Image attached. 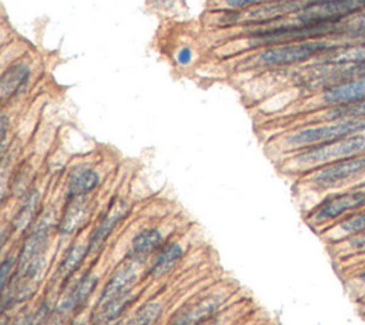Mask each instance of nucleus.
Listing matches in <instances>:
<instances>
[{"mask_svg":"<svg viewBox=\"0 0 365 325\" xmlns=\"http://www.w3.org/2000/svg\"><path fill=\"white\" fill-rule=\"evenodd\" d=\"M335 46L328 43L327 40H304V41H291L275 44L269 47L261 48L252 64L257 67H288L292 64L304 63L312 57L322 56L327 51L332 50Z\"/></svg>","mask_w":365,"mask_h":325,"instance_id":"nucleus-1","label":"nucleus"},{"mask_svg":"<svg viewBox=\"0 0 365 325\" xmlns=\"http://www.w3.org/2000/svg\"><path fill=\"white\" fill-rule=\"evenodd\" d=\"M364 7L365 0H299L298 10L285 21L305 26L339 23Z\"/></svg>","mask_w":365,"mask_h":325,"instance_id":"nucleus-2","label":"nucleus"},{"mask_svg":"<svg viewBox=\"0 0 365 325\" xmlns=\"http://www.w3.org/2000/svg\"><path fill=\"white\" fill-rule=\"evenodd\" d=\"M362 131H365V118H345L331 124H321L297 130L287 134L282 141L284 145L289 148H304L334 143Z\"/></svg>","mask_w":365,"mask_h":325,"instance_id":"nucleus-3","label":"nucleus"},{"mask_svg":"<svg viewBox=\"0 0 365 325\" xmlns=\"http://www.w3.org/2000/svg\"><path fill=\"white\" fill-rule=\"evenodd\" d=\"M365 153V135H351L334 143L309 147L292 157L294 167H312Z\"/></svg>","mask_w":365,"mask_h":325,"instance_id":"nucleus-4","label":"nucleus"},{"mask_svg":"<svg viewBox=\"0 0 365 325\" xmlns=\"http://www.w3.org/2000/svg\"><path fill=\"white\" fill-rule=\"evenodd\" d=\"M57 225L58 224L56 221L53 211H47L37 218V221L33 224L31 231L29 232V235L26 237L20 248L14 272L23 271L27 267L33 265L34 262L46 258L48 239L51 237L53 229L57 228Z\"/></svg>","mask_w":365,"mask_h":325,"instance_id":"nucleus-5","label":"nucleus"},{"mask_svg":"<svg viewBox=\"0 0 365 325\" xmlns=\"http://www.w3.org/2000/svg\"><path fill=\"white\" fill-rule=\"evenodd\" d=\"M33 76V67L26 60H16L6 67L0 77V97L3 103L21 96Z\"/></svg>","mask_w":365,"mask_h":325,"instance_id":"nucleus-6","label":"nucleus"},{"mask_svg":"<svg viewBox=\"0 0 365 325\" xmlns=\"http://www.w3.org/2000/svg\"><path fill=\"white\" fill-rule=\"evenodd\" d=\"M364 170H365V158L344 160L315 171L309 177V182L318 188H329L354 177L355 174L362 172Z\"/></svg>","mask_w":365,"mask_h":325,"instance_id":"nucleus-7","label":"nucleus"},{"mask_svg":"<svg viewBox=\"0 0 365 325\" xmlns=\"http://www.w3.org/2000/svg\"><path fill=\"white\" fill-rule=\"evenodd\" d=\"M222 299L218 295H207L180 309L168 325H200L207 322L220 308Z\"/></svg>","mask_w":365,"mask_h":325,"instance_id":"nucleus-8","label":"nucleus"},{"mask_svg":"<svg viewBox=\"0 0 365 325\" xmlns=\"http://www.w3.org/2000/svg\"><path fill=\"white\" fill-rule=\"evenodd\" d=\"M362 205H365V190L345 192V194L332 197L327 200L324 204H321L314 214V220L317 222L328 221V220L336 218L338 215L346 211L359 208Z\"/></svg>","mask_w":365,"mask_h":325,"instance_id":"nucleus-9","label":"nucleus"},{"mask_svg":"<svg viewBox=\"0 0 365 325\" xmlns=\"http://www.w3.org/2000/svg\"><path fill=\"white\" fill-rule=\"evenodd\" d=\"M135 281H137L135 262L131 261L128 264L121 265L118 269H115V272L106 282L103 292L98 298L97 306L131 292V288L135 284Z\"/></svg>","mask_w":365,"mask_h":325,"instance_id":"nucleus-10","label":"nucleus"},{"mask_svg":"<svg viewBox=\"0 0 365 325\" xmlns=\"http://www.w3.org/2000/svg\"><path fill=\"white\" fill-rule=\"evenodd\" d=\"M128 214V204L125 201H118L113 205L104 218L96 225L94 231L88 238V255L97 252L106 239L111 235L113 229L118 225V222Z\"/></svg>","mask_w":365,"mask_h":325,"instance_id":"nucleus-11","label":"nucleus"},{"mask_svg":"<svg viewBox=\"0 0 365 325\" xmlns=\"http://www.w3.org/2000/svg\"><path fill=\"white\" fill-rule=\"evenodd\" d=\"M101 182L97 170L88 165H77L67 177L66 195L67 198H80L91 194Z\"/></svg>","mask_w":365,"mask_h":325,"instance_id":"nucleus-12","label":"nucleus"},{"mask_svg":"<svg viewBox=\"0 0 365 325\" xmlns=\"http://www.w3.org/2000/svg\"><path fill=\"white\" fill-rule=\"evenodd\" d=\"M97 284H98V278L94 274L91 272L84 274L57 305L58 315H67L76 311L78 306H81L87 301V298L91 295V292L97 288Z\"/></svg>","mask_w":365,"mask_h":325,"instance_id":"nucleus-13","label":"nucleus"},{"mask_svg":"<svg viewBox=\"0 0 365 325\" xmlns=\"http://www.w3.org/2000/svg\"><path fill=\"white\" fill-rule=\"evenodd\" d=\"M163 247V234L157 228H145L140 231L131 241L127 258L135 264L144 262L148 255Z\"/></svg>","mask_w":365,"mask_h":325,"instance_id":"nucleus-14","label":"nucleus"},{"mask_svg":"<svg viewBox=\"0 0 365 325\" xmlns=\"http://www.w3.org/2000/svg\"><path fill=\"white\" fill-rule=\"evenodd\" d=\"M90 211L87 197L67 198L63 215L58 221L57 231L60 235H70L78 229V227L86 221Z\"/></svg>","mask_w":365,"mask_h":325,"instance_id":"nucleus-15","label":"nucleus"},{"mask_svg":"<svg viewBox=\"0 0 365 325\" xmlns=\"http://www.w3.org/2000/svg\"><path fill=\"white\" fill-rule=\"evenodd\" d=\"M362 100H365V77L355 81L332 86L322 94V101L327 104L341 105Z\"/></svg>","mask_w":365,"mask_h":325,"instance_id":"nucleus-16","label":"nucleus"},{"mask_svg":"<svg viewBox=\"0 0 365 325\" xmlns=\"http://www.w3.org/2000/svg\"><path fill=\"white\" fill-rule=\"evenodd\" d=\"M40 201H41V194L38 188L31 187L29 191L24 192L23 201L10 224L13 231H17V232L26 231L33 224V220L40 208Z\"/></svg>","mask_w":365,"mask_h":325,"instance_id":"nucleus-17","label":"nucleus"},{"mask_svg":"<svg viewBox=\"0 0 365 325\" xmlns=\"http://www.w3.org/2000/svg\"><path fill=\"white\" fill-rule=\"evenodd\" d=\"M184 249L178 242H168L163 245L157 255L154 257V261L150 268V275L153 278H160L168 274L182 258Z\"/></svg>","mask_w":365,"mask_h":325,"instance_id":"nucleus-18","label":"nucleus"},{"mask_svg":"<svg viewBox=\"0 0 365 325\" xmlns=\"http://www.w3.org/2000/svg\"><path fill=\"white\" fill-rule=\"evenodd\" d=\"M131 302H133V291L97 306L91 325H110L127 309V306Z\"/></svg>","mask_w":365,"mask_h":325,"instance_id":"nucleus-19","label":"nucleus"},{"mask_svg":"<svg viewBox=\"0 0 365 325\" xmlns=\"http://www.w3.org/2000/svg\"><path fill=\"white\" fill-rule=\"evenodd\" d=\"M88 255V242H76L70 247V249L63 257L57 274L61 278L70 277L83 262V259Z\"/></svg>","mask_w":365,"mask_h":325,"instance_id":"nucleus-20","label":"nucleus"},{"mask_svg":"<svg viewBox=\"0 0 365 325\" xmlns=\"http://www.w3.org/2000/svg\"><path fill=\"white\" fill-rule=\"evenodd\" d=\"M327 56L328 57L324 60L327 64H365V46L342 48Z\"/></svg>","mask_w":365,"mask_h":325,"instance_id":"nucleus-21","label":"nucleus"},{"mask_svg":"<svg viewBox=\"0 0 365 325\" xmlns=\"http://www.w3.org/2000/svg\"><path fill=\"white\" fill-rule=\"evenodd\" d=\"M163 314V305L157 301H151L138 308V311L127 321L125 325H153Z\"/></svg>","mask_w":365,"mask_h":325,"instance_id":"nucleus-22","label":"nucleus"},{"mask_svg":"<svg viewBox=\"0 0 365 325\" xmlns=\"http://www.w3.org/2000/svg\"><path fill=\"white\" fill-rule=\"evenodd\" d=\"M365 117V100L351 103V104H341L331 108L327 113V118L329 120H345V118H364Z\"/></svg>","mask_w":365,"mask_h":325,"instance_id":"nucleus-23","label":"nucleus"},{"mask_svg":"<svg viewBox=\"0 0 365 325\" xmlns=\"http://www.w3.org/2000/svg\"><path fill=\"white\" fill-rule=\"evenodd\" d=\"M339 229L344 231L345 234H351V232H356V231H361V229H365V214H359L356 217H352L346 221H344L341 225H339Z\"/></svg>","mask_w":365,"mask_h":325,"instance_id":"nucleus-24","label":"nucleus"},{"mask_svg":"<svg viewBox=\"0 0 365 325\" xmlns=\"http://www.w3.org/2000/svg\"><path fill=\"white\" fill-rule=\"evenodd\" d=\"M16 264H17V257L10 255L4 258L1 265V288H6V285L9 284L11 275L14 274L13 269H16Z\"/></svg>","mask_w":365,"mask_h":325,"instance_id":"nucleus-25","label":"nucleus"},{"mask_svg":"<svg viewBox=\"0 0 365 325\" xmlns=\"http://www.w3.org/2000/svg\"><path fill=\"white\" fill-rule=\"evenodd\" d=\"M269 1H272V0H225V4H227L230 9L245 10V9H251V7L268 4Z\"/></svg>","mask_w":365,"mask_h":325,"instance_id":"nucleus-26","label":"nucleus"},{"mask_svg":"<svg viewBox=\"0 0 365 325\" xmlns=\"http://www.w3.org/2000/svg\"><path fill=\"white\" fill-rule=\"evenodd\" d=\"M192 58H194V54H192L191 48H188V47L180 48L178 53L175 54V60H177V63H178L180 66H187V64H190V63L192 61Z\"/></svg>","mask_w":365,"mask_h":325,"instance_id":"nucleus-27","label":"nucleus"},{"mask_svg":"<svg viewBox=\"0 0 365 325\" xmlns=\"http://www.w3.org/2000/svg\"><path fill=\"white\" fill-rule=\"evenodd\" d=\"M7 128H9V117L6 114L1 115V155L4 157L7 148Z\"/></svg>","mask_w":365,"mask_h":325,"instance_id":"nucleus-28","label":"nucleus"},{"mask_svg":"<svg viewBox=\"0 0 365 325\" xmlns=\"http://www.w3.org/2000/svg\"><path fill=\"white\" fill-rule=\"evenodd\" d=\"M70 325H88V324H87V321H86V319H83V318H77V319H74Z\"/></svg>","mask_w":365,"mask_h":325,"instance_id":"nucleus-29","label":"nucleus"},{"mask_svg":"<svg viewBox=\"0 0 365 325\" xmlns=\"http://www.w3.org/2000/svg\"><path fill=\"white\" fill-rule=\"evenodd\" d=\"M359 278H361V279H362V281H365V271H364V272H362V274H361V275H359Z\"/></svg>","mask_w":365,"mask_h":325,"instance_id":"nucleus-30","label":"nucleus"}]
</instances>
